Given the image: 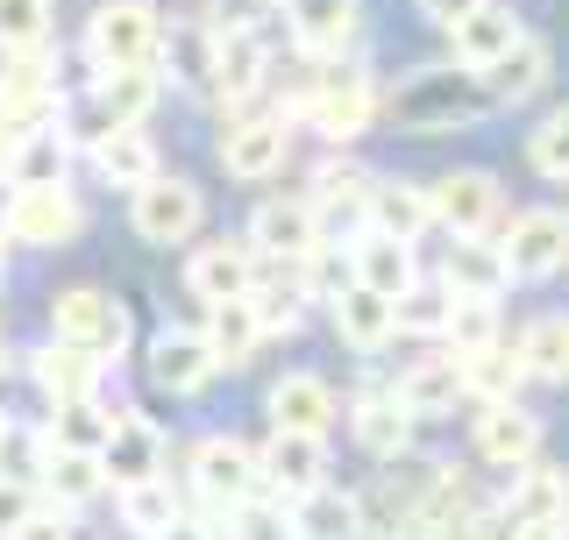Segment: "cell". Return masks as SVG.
Listing matches in <instances>:
<instances>
[{
	"instance_id": "6da1fadb",
	"label": "cell",
	"mask_w": 569,
	"mask_h": 540,
	"mask_svg": "<svg viewBox=\"0 0 569 540\" xmlns=\"http://www.w3.org/2000/svg\"><path fill=\"white\" fill-rule=\"evenodd\" d=\"M498 114V93L477 64H420L406 71L399 86L385 93V121L406 136H456V129H477V121Z\"/></svg>"
},
{
	"instance_id": "7a4b0ae2",
	"label": "cell",
	"mask_w": 569,
	"mask_h": 540,
	"mask_svg": "<svg viewBox=\"0 0 569 540\" xmlns=\"http://www.w3.org/2000/svg\"><path fill=\"white\" fill-rule=\"evenodd\" d=\"M157 100H164V79L157 71H93L79 93H64L58 129L71 150H93V142L121 136V129H150Z\"/></svg>"
},
{
	"instance_id": "3957f363",
	"label": "cell",
	"mask_w": 569,
	"mask_h": 540,
	"mask_svg": "<svg viewBox=\"0 0 569 540\" xmlns=\"http://www.w3.org/2000/svg\"><path fill=\"white\" fill-rule=\"evenodd\" d=\"M164 8L157 0H100L86 14V64L93 71H157Z\"/></svg>"
},
{
	"instance_id": "277c9868",
	"label": "cell",
	"mask_w": 569,
	"mask_h": 540,
	"mask_svg": "<svg viewBox=\"0 0 569 540\" xmlns=\"http://www.w3.org/2000/svg\"><path fill=\"white\" fill-rule=\"evenodd\" d=\"M385 114V93L356 58H335V64H313V93H307V129L335 150H349L370 121Z\"/></svg>"
},
{
	"instance_id": "5b68a950",
	"label": "cell",
	"mask_w": 569,
	"mask_h": 540,
	"mask_svg": "<svg viewBox=\"0 0 569 540\" xmlns=\"http://www.w3.org/2000/svg\"><path fill=\"white\" fill-rule=\"evenodd\" d=\"M129 228L150 249H186L207 228V192L192 186V178H164V171H157L150 186L129 192Z\"/></svg>"
},
{
	"instance_id": "8992f818",
	"label": "cell",
	"mask_w": 569,
	"mask_h": 540,
	"mask_svg": "<svg viewBox=\"0 0 569 540\" xmlns=\"http://www.w3.org/2000/svg\"><path fill=\"white\" fill-rule=\"evenodd\" d=\"M50 334L86 349V356H100V363H114L129 349V306L114 292H100V284H71V292L50 299Z\"/></svg>"
},
{
	"instance_id": "52a82bcc",
	"label": "cell",
	"mask_w": 569,
	"mask_h": 540,
	"mask_svg": "<svg viewBox=\"0 0 569 540\" xmlns=\"http://www.w3.org/2000/svg\"><path fill=\"white\" fill-rule=\"evenodd\" d=\"M242 242L257 249L263 263H307V257L328 249V236H320V213H313L307 192H271V200H257Z\"/></svg>"
},
{
	"instance_id": "ba28073f",
	"label": "cell",
	"mask_w": 569,
	"mask_h": 540,
	"mask_svg": "<svg viewBox=\"0 0 569 540\" xmlns=\"http://www.w3.org/2000/svg\"><path fill=\"white\" fill-rule=\"evenodd\" d=\"M278 14L307 64L356 58V43H363V0H278Z\"/></svg>"
},
{
	"instance_id": "9c48e42d",
	"label": "cell",
	"mask_w": 569,
	"mask_h": 540,
	"mask_svg": "<svg viewBox=\"0 0 569 540\" xmlns=\"http://www.w3.org/2000/svg\"><path fill=\"white\" fill-rule=\"evenodd\" d=\"M370 192H378V171H363L356 157H328V164L307 178V200L320 213V236L349 249L370 228Z\"/></svg>"
},
{
	"instance_id": "30bf717a",
	"label": "cell",
	"mask_w": 569,
	"mask_h": 540,
	"mask_svg": "<svg viewBox=\"0 0 569 540\" xmlns=\"http://www.w3.org/2000/svg\"><path fill=\"white\" fill-rule=\"evenodd\" d=\"M506 498H498V512L512 519V533L527 540H556L569 527V470H556V462H520V470H506Z\"/></svg>"
},
{
	"instance_id": "8fae6325",
	"label": "cell",
	"mask_w": 569,
	"mask_h": 540,
	"mask_svg": "<svg viewBox=\"0 0 569 540\" xmlns=\"http://www.w3.org/2000/svg\"><path fill=\"white\" fill-rule=\"evenodd\" d=\"M186 477H192V491H200V506H207V512H228V506H242V498H257V491H263L257 448L236 441V434H207L200 448H192Z\"/></svg>"
},
{
	"instance_id": "7c38bea8",
	"label": "cell",
	"mask_w": 569,
	"mask_h": 540,
	"mask_svg": "<svg viewBox=\"0 0 569 540\" xmlns=\"http://www.w3.org/2000/svg\"><path fill=\"white\" fill-rule=\"evenodd\" d=\"M498 249H506V263H512V284H541V278H556V270H569V207L512 213V228L498 236Z\"/></svg>"
},
{
	"instance_id": "4fadbf2b",
	"label": "cell",
	"mask_w": 569,
	"mask_h": 540,
	"mask_svg": "<svg viewBox=\"0 0 569 540\" xmlns=\"http://www.w3.org/2000/svg\"><path fill=\"white\" fill-rule=\"evenodd\" d=\"M263 86H271V36H263V22L221 29V58H213V107L249 114V107L263 100Z\"/></svg>"
},
{
	"instance_id": "5bb4252c",
	"label": "cell",
	"mask_w": 569,
	"mask_h": 540,
	"mask_svg": "<svg viewBox=\"0 0 569 540\" xmlns=\"http://www.w3.org/2000/svg\"><path fill=\"white\" fill-rule=\"evenodd\" d=\"M79 236H86V200L71 186H14V221H8L14 249H71Z\"/></svg>"
},
{
	"instance_id": "9a60e30c",
	"label": "cell",
	"mask_w": 569,
	"mask_h": 540,
	"mask_svg": "<svg viewBox=\"0 0 569 540\" xmlns=\"http://www.w3.org/2000/svg\"><path fill=\"white\" fill-rule=\"evenodd\" d=\"M58 50H22V58H0V129H36V121H58Z\"/></svg>"
},
{
	"instance_id": "2e32d148",
	"label": "cell",
	"mask_w": 569,
	"mask_h": 540,
	"mask_svg": "<svg viewBox=\"0 0 569 540\" xmlns=\"http://www.w3.org/2000/svg\"><path fill=\"white\" fill-rule=\"evenodd\" d=\"M292 157V121L284 114H228L221 129V171L242 178V186H263V178L284 171Z\"/></svg>"
},
{
	"instance_id": "e0dca14e",
	"label": "cell",
	"mask_w": 569,
	"mask_h": 540,
	"mask_svg": "<svg viewBox=\"0 0 569 540\" xmlns=\"http://www.w3.org/2000/svg\"><path fill=\"white\" fill-rule=\"evenodd\" d=\"M213 58H221V22H207V14H171L164 50H157V79H171L178 93H192V100H213Z\"/></svg>"
},
{
	"instance_id": "ac0fdd59",
	"label": "cell",
	"mask_w": 569,
	"mask_h": 540,
	"mask_svg": "<svg viewBox=\"0 0 569 540\" xmlns=\"http://www.w3.org/2000/svg\"><path fill=\"white\" fill-rule=\"evenodd\" d=\"M142 363H150V384L171 391V399H200L213 377H221V356H213L207 328H164V334H150Z\"/></svg>"
},
{
	"instance_id": "d6986e66",
	"label": "cell",
	"mask_w": 569,
	"mask_h": 540,
	"mask_svg": "<svg viewBox=\"0 0 569 540\" xmlns=\"http://www.w3.org/2000/svg\"><path fill=\"white\" fill-rule=\"evenodd\" d=\"M263 278V257L249 249L242 236H213L186 257V292L200 306H221V299H249Z\"/></svg>"
},
{
	"instance_id": "ffe728a7",
	"label": "cell",
	"mask_w": 569,
	"mask_h": 540,
	"mask_svg": "<svg viewBox=\"0 0 569 540\" xmlns=\"http://www.w3.org/2000/svg\"><path fill=\"white\" fill-rule=\"evenodd\" d=\"M263 491H278L284 506L328 483V434H299V427H271V441L257 448Z\"/></svg>"
},
{
	"instance_id": "44dd1931",
	"label": "cell",
	"mask_w": 569,
	"mask_h": 540,
	"mask_svg": "<svg viewBox=\"0 0 569 540\" xmlns=\"http://www.w3.org/2000/svg\"><path fill=\"white\" fill-rule=\"evenodd\" d=\"M100 462H107V483H114V491H129V483L164 477L171 441H164V427H157V420H142L136 406H121L114 412V434H107V448H100Z\"/></svg>"
},
{
	"instance_id": "7402d4cb",
	"label": "cell",
	"mask_w": 569,
	"mask_h": 540,
	"mask_svg": "<svg viewBox=\"0 0 569 540\" xmlns=\"http://www.w3.org/2000/svg\"><path fill=\"white\" fill-rule=\"evenodd\" d=\"M427 200H435V228H449V236H491L506 213V192L491 171H449L427 186Z\"/></svg>"
},
{
	"instance_id": "603a6c76",
	"label": "cell",
	"mask_w": 569,
	"mask_h": 540,
	"mask_svg": "<svg viewBox=\"0 0 569 540\" xmlns=\"http://www.w3.org/2000/svg\"><path fill=\"white\" fill-rule=\"evenodd\" d=\"M349 434L363 448L370 462H406L413 456V412L399 406V391L391 384H363L349 406Z\"/></svg>"
},
{
	"instance_id": "cb8c5ba5",
	"label": "cell",
	"mask_w": 569,
	"mask_h": 540,
	"mask_svg": "<svg viewBox=\"0 0 569 540\" xmlns=\"http://www.w3.org/2000/svg\"><path fill=\"white\" fill-rule=\"evenodd\" d=\"M328 328H335L342 349L378 356V349H391V334H399V299H385V292H370V284L349 278L342 292L328 299Z\"/></svg>"
},
{
	"instance_id": "d4e9b609",
	"label": "cell",
	"mask_w": 569,
	"mask_h": 540,
	"mask_svg": "<svg viewBox=\"0 0 569 540\" xmlns=\"http://www.w3.org/2000/svg\"><path fill=\"white\" fill-rule=\"evenodd\" d=\"M100 356H86V349H71V341H36L29 349V384L43 391L50 406H79V399H100Z\"/></svg>"
},
{
	"instance_id": "484cf974",
	"label": "cell",
	"mask_w": 569,
	"mask_h": 540,
	"mask_svg": "<svg viewBox=\"0 0 569 540\" xmlns=\"http://www.w3.org/2000/svg\"><path fill=\"white\" fill-rule=\"evenodd\" d=\"M541 456V420L520 406V399H498V406H477V462L491 470H520V462Z\"/></svg>"
},
{
	"instance_id": "4316f807",
	"label": "cell",
	"mask_w": 569,
	"mask_h": 540,
	"mask_svg": "<svg viewBox=\"0 0 569 540\" xmlns=\"http://www.w3.org/2000/svg\"><path fill=\"white\" fill-rule=\"evenodd\" d=\"M441 284L456 299H506L512 263L491 236H449V249H441Z\"/></svg>"
},
{
	"instance_id": "83f0119b",
	"label": "cell",
	"mask_w": 569,
	"mask_h": 540,
	"mask_svg": "<svg viewBox=\"0 0 569 540\" xmlns=\"http://www.w3.org/2000/svg\"><path fill=\"white\" fill-rule=\"evenodd\" d=\"M349 278L370 284V292H385V299H406L420 284V257H413V242L385 236V228H363V236L349 242Z\"/></svg>"
},
{
	"instance_id": "f1b7e54d",
	"label": "cell",
	"mask_w": 569,
	"mask_h": 540,
	"mask_svg": "<svg viewBox=\"0 0 569 540\" xmlns=\"http://www.w3.org/2000/svg\"><path fill=\"white\" fill-rule=\"evenodd\" d=\"M263 412H271V427H299V434H328L342 399H335V384L320 370H284L271 391H263Z\"/></svg>"
},
{
	"instance_id": "f546056e",
	"label": "cell",
	"mask_w": 569,
	"mask_h": 540,
	"mask_svg": "<svg viewBox=\"0 0 569 540\" xmlns=\"http://www.w3.org/2000/svg\"><path fill=\"white\" fill-rule=\"evenodd\" d=\"M71 142L58 121H36V129H22L8 142V157H0V178L8 186H64V171H71Z\"/></svg>"
},
{
	"instance_id": "4dcf8cb0",
	"label": "cell",
	"mask_w": 569,
	"mask_h": 540,
	"mask_svg": "<svg viewBox=\"0 0 569 540\" xmlns=\"http://www.w3.org/2000/svg\"><path fill=\"white\" fill-rule=\"evenodd\" d=\"M292 533H299V540H370L363 498L342 491V483H320V491L292 498Z\"/></svg>"
},
{
	"instance_id": "1f68e13d",
	"label": "cell",
	"mask_w": 569,
	"mask_h": 540,
	"mask_svg": "<svg viewBox=\"0 0 569 540\" xmlns=\"http://www.w3.org/2000/svg\"><path fill=\"white\" fill-rule=\"evenodd\" d=\"M43 506H58V512H79V506H93V498H107L114 483H107V462L100 456H86V448H50V462H43Z\"/></svg>"
},
{
	"instance_id": "d6a6232c",
	"label": "cell",
	"mask_w": 569,
	"mask_h": 540,
	"mask_svg": "<svg viewBox=\"0 0 569 540\" xmlns=\"http://www.w3.org/2000/svg\"><path fill=\"white\" fill-rule=\"evenodd\" d=\"M391 391H399V406L413 412V420H441V412H456V399H462V356L449 349V356H427V363H406Z\"/></svg>"
},
{
	"instance_id": "836d02e7",
	"label": "cell",
	"mask_w": 569,
	"mask_h": 540,
	"mask_svg": "<svg viewBox=\"0 0 569 540\" xmlns=\"http://www.w3.org/2000/svg\"><path fill=\"white\" fill-rule=\"evenodd\" d=\"M249 306H257V328H263V341H271V334H299V320H307L313 292H307V278H299L292 263H263V278H257V292H249Z\"/></svg>"
},
{
	"instance_id": "e575fe53",
	"label": "cell",
	"mask_w": 569,
	"mask_h": 540,
	"mask_svg": "<svg viewBox=\"0 0 569 540\" xmlns=\"http://www.w3.org/2000/svg\"><path fill=\"white\" fill-rule=\"evenodd\" d=\"M93 178L100 186H114V192H136V186H150L157 171V142H150V129H121V136H107V142H93Z\"/></svg>"
},
{
	"instance_id": "d590c367",
	"label": "cell",
	"mask_w": 569,
	"mask_h": 540,
	"mask_svg": "<svg viewBox=\"0 0 569 540\" xmlns=\"http://www.w3.org/2000/svg\"><path fill=\"white\" fill-rule=\"evenodd\" d=\"M520 36H527V29H520V14L498 8V0H485L470 22H456V29H449V43H456V64H477V71H485V64L506 58Z\"/></svg>"
},
{
	"instance_id": "8d00e7d4",
	"label": "cell",
	"mask_w": 569,
	"mask_h": 540,
	"mask_svg": "<svg viewBox=\"0 0 569 540\" xmlns=\"http://www.w3.org/2000/svg\"><path fill=\"white\" fill-rule=\"evenodd\" d=\"M370 228H385V236H399V242H420L427 228H435L427 186H413V178H378V192H370Z\"/></svg>"
},
{
	"instance_id": "74e56055",
	"label": "cell",
	"mask_w": 569,
	"mask_h": 540,
	"mask_svg": "<svg viewBox=\"0 0 569 540\" xmlns=\"http://www.w3.org/2000/svg\"><path fill=\"white\" fill-rule=\"evenodd\" d=\"M527 363H520V341H491V349L462 356V399L498 406V399H520Z\"/></svg>"
},
{
	"instance_id": "f35d334b",
	"label": "cell",
	"mask_w": 569,
	"mask_h": 540,
	"mask_svg": "<svg viewBox=\"0 0 569 540\" xmlns=\"http://www.w3.org/2000/svg\"><path fill=\"white\" fill-rule=\"evenodd\" d=\"M114 512H121V527H129L136 540H157V533H171L178 519H186V498L171 491V477H150V483L114 491Z\"/></svg>"
},
{
	"instance_id": "ab89813d",
	"label": "cell",
	"mask_w": 569,
	"mask_h": 540,
	"mask_svg": "<svg viewBox=\"0 0 569 540\" xmlns=\"http://www.w3.org/2000/svg\"><path fill=\"white\" fill-rule=\"evenodd\" d=\"M548 71H556V58H548V43H533V36H520V43H512L498 64H485V79H491L498 107H520V100H533V93L548 86Z\"/></svg>"
},
{
	"instance_id": "60d3db41",
	"label": "cell",
	"mask_w": 569,
	"mask_h": 540,
	"mask_svg": "<svg viewBox=\"0 0 569 540\" xmlns=\"http://www.w3.org/2000/svg\"><path fill=\"white\" fill-rule=\"evenodd\" d=\"M207 341H213V356H221V370H242L249 356H257V306L249 299H221V306H207Z\"/></svg>"
},
{
	"instance_id": "b9f144b4",
	"label": "cell",
	"mask_w": 569,
	"mask_h": 540,
	"mask_svg": "<svg viewBox=\"0 0 569 540\" xmlns=\"http://www.w3.org/2000/svg\"><path fill=\"white\" fill-rule=\"evenodd\" d=\"M520 363L527 377H548V384H569V313H541L520 328Z\"/></svg>"
},
{
	"instance_id": "7bdbcfd3",
	"label": "cell",
	"mask_w": 569,
	"mask_h": 540,
	"mask_svg": "<svg viewBox=\"0 0 569 540\" xmlns=\"http://www.w3.org/2000/svg\"><path fill=\"white\" fill-rule=\"evenodd\" d=\"M58 36V0H0V58L50 50Z\"/></svg>"
},
{
	"instance_id": "ee69618b",
	"label": "cell",
	"mask_w": 569,
	"mask_h": 540,
	"mask_svg": "<svg viewBox=\"0 0 569 540\" xmlns=\"http://www.w3.org/2000/svg\"><path fill=\"white\" fill-rule=\"evenodd\" d=\"M221 533L228 540H299L292 533V506H284L278 491H257V498H242V506H228Z\"/></svg>"
},
{
	"instance_id": "f6af8a7d",
	"label": "cell",
	"mask_w": 569,
	"mask_h": 540,
	"mask_svg": "<svg viewBox=\"0 0 569 540\" xmlns=\"http://www.w3.org/2000/svg\"><path fill=\"white\" fill-rule=\"evenodd\" d=\"M58 448H86V456H100L107 434H114V406L100 399H79V406H50V427H43Z\"/></svg>"
},
{
	"instance_id": "bcb514c9",
	"label": "cell",
	"mask_w": 569,
	"mask_h": 540,
	"mask_svg": "<svg viewBox=\"0 0 569 540\" xmlns=\"http://www.w3.org/2000/svg\"><path fill=\"white\" fill-rule=\"evenodd\" d=\"M449 313H456V292H449V284H413V292L399 299V334L441 341V334H449Z\"/></svg>"
},
{
	"instance_id": "7dc6e473",
	"label": "cell",
	"mask_w": 569,
	"mask_h": 540,
	"mask_svg": "<svg viewBox=\"0 0 569 540\" xmlns=\"http://www.w3.org/2000/svg\"><path fill=\"white\" fill-rule=\"evenodd\" d=\"M449 341L456 356H477V349H491V341H506L498 334V299H456V313H449Z\"/></svg>"
},
{
	"instance_id": "c3c4849f",
	"label": "cell",
	"mask_w": 569,
	"mask_h": 540,
	"mask_svg": "<svg viewBox=\"0 0 569 540\" xmlns=\"http://www.w3.org/2000/svg\"><path fill=\"white\" fill-rule=\"evenodd\" d=\"M527 164L541 171L548 186H569V107H556V114L527 136Z\"/></svg>"
},
{
	"instance_id": "681fc988",
	"label": "cell",
	"mask_w": 569,
	"mask_h": 540,
	"mask_svg": "<svg viewBox=\"0 0 569 540\" xmlns=\"http://www.w3.org/2000/svg\"><path fill=\"white\" fill-rule=\"evenodd\" d=\"M36 506H43V491H36V483H22V477H0V540L22 527V519H29Z\"/></svg>"
},
{
	"instance_id": "f907efd6",
	"label": "cell",
	"mask_w": 569,
	"mask_h": 540,
	"mask_svg": "<svg viewBox=\"0 0 569 540\" xmlns=\"http://www.w3.org/2000/svg\"><path fill=\"white\" fill-rule=\"evenodd\" d=\"M8 540H79V533H71V512H58V506H36L29 519H22V527H14Z\"/></svg>"
},
{
	"instance_id": "816d5d0a",
	"label": "cell",
	"mask_w": 569,
	"mask_h": 540,
	"mask_svg": "<svg viewBox=\"0 0 569 540\" xmlns=\"http://www.w3.org/2000/svg\"><path fill=\"white\" fill-rule=\"evenodd\" d=\"M278 0H200V14L207 22H221V29H236V22H263Z\"/></svg>"
},
{
	"instance_id": "f5cc1de1",
	"label": "cell",
	"mask_w": 569,
	"mask_h": 540,
	"mask_svg": "<svg viewBox=\"0 0 569 540\" xmlns=\"http://www.w3.org/2000/svg\"><path fill=\"white\" fill-rule=\"evenodd\" d=\"M413 8H420V22H435L441 36H449L456 22H470V14L485 8V0H413Z\"/></svg>"
},
{
	"instance_id": "db71d44e",
	"label": "cell",
	"mask_w": 569,
	"mask_h": 540,
	"mask_svg": "<svg viewBox=\"0 0 569 540\" xmlns=\"http://www.w3.org/2000/svg\"><path fill=\"white\" fill-rule=\"evenodd\" d=\"M157 540H221V533H213V527H207V519H192V512H186V519H178V527H171V533H157Z\"/></svg>"
},
{
	"instance_id": "11a10c76",
	"label": "cell",
	"mask_w": 569,
	"mask_h": 540,
	"mask_svg": "<svg viewBox=\"0 0 569 540\" xmlns=\"http://www.w3.org/2000/svg\"><path fill=\"white\" fill-rule=\"evenodd\" d=\"M8 221H14V186L0 178V242H8Z\"/></svg>"
},
{
	"instance_id": "9f6ffc18",
	"label": "cell",
	"mask_w": 569,
	"mask_h": 540,
	"mask_svg": "<svg viewBox=\"0 0 569 540\" xmlns=\"http://www.w3.org/2000/svg\"><path fill=\"white\" fill-rule=\"evenodd\" d=\"M0 292H8V242H0Z\"/></svg>"
},
{
	"instance_id": "6f0895ef",
	"label": "cell",
	"mask_w": 569,
	"mask_h": 540,
	"mask_svg": "<svg viewBox=\"0 0 569 540\" xmlns=\"http://www.w3.org/2000/svg\"><path fill=\"white\" fill-rule=\"evenodd\" d=\"M8 434H14V420H8V412H0V448H8Z\"/></svg>"
},
{
	"instance_id": "680465c9",
	"label": "cell",
	"mask_w": 569,
	"mask_h": 540,
	"mask_svg": "<svg viewBox=\"0 0 569 540\" xmlns=\"http://www.w3.org/2000/svg\"><path fill=\"white\" fill-rule=\"evenodd\" d=\"M8 363H14V356H8V334H0V370H8Z\"/></svg>"
},
{
	"instance_id": "91938a15",
	"label": "cell",
	"mask_w": 569,
	"mask_h": 540,
	"mask_svg": "<svg viewBox=\"0 0 569 540\" xmlns=\"http://www.w3.org/2000/svg\"><path fill=\"white\" fill-rule=\"evenodd\" d=\"M512 540H527V533H512Z\"/></svg>"
}]
</instances>
